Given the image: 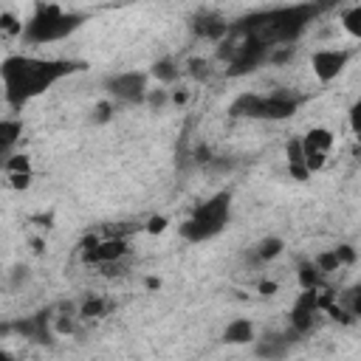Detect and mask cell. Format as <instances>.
<instances>
[{
    "label": "cell",
    "mask_w": 361,
    "mask_h": 361,
    "mask_svg": "<svg viewBox=\"0 0 361 361\" xmlns=\"http://www.w3.org/2000/svg\"><path fill=\"white\" fill-rule=\"evenodd\" d=\"M79 65L68 59H45V56H31V54H14L3 59L0 76H3V90L6 102L11 107H23L25 102L37 99L48 87H54L59 79L71 76Z\"/></svg>",
    "instance_id": "6da1fadb"
},
{
    "label": "cell",
    "mask_w": 361,
    "mask_h": 361,
    "mask_svg": "<svg viewBox=\"0 0 361 361\" xmlns=\"http://www.w3.org/2000/svg\"><path fill=\"white\" fill-rule=\"evenodd\" d=\"M316 6H285V8H271V11H259L245 17L243 23L234 25V31L240 34H254L262 42H268L271 48L279 45H290L296 42L305 28L310 25V20L316 17Z\"/></svg>",
    "instance_id": "7a4b0ae2"
},
{
    "label": "cell",
    "mask_w": 361,
    "mask_h": 361,
    "mask_svg": "<svg viewBox=\"0 0 361 361\" xmlns=\"http://www.w3.org/2000/svg\"><path fill=\"white\" fill-rule=\"evenodd\" d=\"M82 23H85V14L68 11L59 3H39L34 14L25 20L20 39H25L28 45H51L71 37L76 28H82Z\"/></svg>",
    "instance_id": "3957f363"
},
{
    "label": "cell",
    "mask_w": 361,
    "mask_h": 361,
    "mask_svg": "<svg viewBox=\"0 0 361 361\" xmlns=\"http://www.w3.org/2000/svg\"><path fill=\"white\" fill-rule=\"evenodd\" d=\"M228 217H231V195L217 192L209 200L197 203L192 214L178 226V231L186 243H209L228 226Z\"/></svg>",
    "instance_id": "277c9868"
},
{
    "label": "cell",
    "mask_w": 361,
    "mask_h": 361,
    "mask_svg": "<svg viewBox=\"0 0 361 361\" xmlns=\"http://www.w3.org/2000/svg\"><path fill=\"white\" fill-rule=\"evenodd\" d=\"M299 110V99L293 93L276 90V93H240L228 113L234 118H265V121H282L290 118Z\"/></svg>",
    "instance_id": "5b68a950"
},
{
    "label": "cell",
    "mask_w": 361,
    "mask_h": 361,
    "mask_svg": "<svg viewBox=\"0 0 361 361\" xmlns=\"http://www.w3.org/2000/svg\"><path fill=\"white\" fill-rule=\"evenodd\" d=\"M149 73L144 71H121L104 79L107 96L113 102L121 104H147V93H149Z\"/></svg>",
    "instance_id": "8992f818"
},
{
    "label": "cell",
    "mask_w": 361,
    "mask_h": 361,
    "mask_svg": "<svg viewBox=\"0 0 361 361\" xmlns=\"http://www.w3.org/2000/svg\"><path fill=\"white\" fill-rule=\"evenodd\" d=\"M127 254H130V245L118 234H113V237H90L82 245V259L90 262V265H102V268L118 265Z\"/></svg>",
    "instance_id": "52a82bcc"
},
{
    "label": "cell",
    "mask_w": 361,
    "mask_h": 361,
    "mask_svg": "<svg viewBox=\"0 0 361 361\" xmlns=\"http://www.w3.org/2000/svg\"><path fill=\"white\" fill-rule=\"evenodd\" d=\"M299 138H302V147H305V161H307L310 175L322 172L330 164V155H333V147H336L333 130H327V127H310Z\"/></svg>",
    "instance_id": "ba28073f"
},
{
    "label": "cell",
    "mask_w": 361,
    "mask_h": 361,
    "mask_svg": "<svg viewBox=\"0 0 361 361\" xmlns=\"http://www.w3.org/2000/svg\"><path fill=\"white\" fill-rule=\"evenodd\" d=\"M350 59H353V54L347 48H316L310 54V71H313V76L319 82L327 85V82L338 79L347 71Z\"/></svg>",
    "instance_id": "9c48e42d"
},
{
    "label": "cell",
    "mask_w": 361,
    "mask_h": 361,
    "mask_svg": "<svg viewBox=\"0 0 361 361\" xmlns=\"http://www.w3.org/2000/svg\"><path fill=\"white\" fill-rule=\"evenodd\" d=\"M322 296H319V288L316 290H302V296L293 302V310H290V330L293 333H307L313 324H316V316L322 310Z\"/></svg>",
    "instance_id": "30bf717a"
},
{
    "label": "cell",
    "mask_w": 361,
    "mask_h": 361,
    "mask_svg": "<svg viewBox=\"0 0 361 361\" xmlns=\"http://www.w3.org/2000/svg\"><path fill=\"white\" fill-rule=\"evenodd\" d=\"M3 175L11 189H28L31 186V161L25 155H6L3 158Z\"/></svg>",
    "instance_id": "8fae6325"
},
{
    "label": "cell",
    "mask_w": 361,
    "mask_h": 361,
    "mask_svg": "<svg viewBox=\"0 0 361 361\" xmlns=\"http://www.w3.org/2000/svg\"><path fill=\"white\" fill-rule=\"evenodd\" d=\"M223 341L231 344V347H240V344H254L257 341V327L251 319L245 316H237L231 319L226 327H223Z\"/></svg>",
    "instance_id": "7c38bea8"
},
{
    "label": "cell",
    "mask_w": 361,
    "mask_h": 361,
    "mask_svg": "<svg viewBox=\"0 0 361 361\" xmlns=\"http://www.w3.org/2000/svg\"><path fill=\"white\" fill-rule=\"evenodd\" d=\"M285 161H288L290 178H296V180H307L310 178V169H307V161H305V147H302L299 135L285 144Z\"/></svg>",
    "instance_id": "4fadbf2b"
},
{
    "label": "cell",
    "mask_w": 361,
    "mask_h": 361,
    "mask_svg": "<svg viewBox=\"0 0 361 361\" xmlns=\"http://www.w3.org/2000/svg\"><path fill=\"white\" fill-rule=\"evenodd\" d=\"M290 336H296V333L290 330L288 336L274 333V336L257 338V341H254V353L262 355V358H282V355H288V350H290Z\"/></svg>",
    "instance_id": "5bb4252c"
},
{
    "label": "cell",
    "mask_w": 361,
    "mask_h": 361,
    "mask_svg": "<svg viewBox=\"0 0 361 361\" xmlns=\"http://www.w3.org/2000/svg\"><path fill=\"white\" fill-rule=\"evenodd\" d=\"M282 251H285V240H282V237H262V240L254 245L251 254H254V259H257L259 265H268V262L279 259Z\"/></svg>",
    "instance_id": "9a60e30c"
},
{
    "label": "cell",
    "mask_w": 361,
    "mask_h": 361,
    "mask_svg": "<svg viewBox=\"0 0 361 361\" xmlns=\"http://www.w3.org/2000/svg\"><path fill=\"white\" fill-rule=\"evenodd\" d=\"M296 279H299V288H302V290H316V288H322L324 274H322V268L316 265V259H302V262L296 265Z\"/></svg>",
    "instance_id": "2e32d148"
},
{
    "label": "cell",
    "mask_w": 361,
    "mask_h": 361,
    "mask_svg": "<svg viewBox=\"0 0 361 361\" xmlns=\"http://www.w3.org/2000/svg\"><path fill=\"white\" fill-rule=\"evenodd\" d=\"M20 133H23V121L20 118H3L0 121V149H3V158L11 155Z\"/></svg>",
    "instance_id": "e0dca14e"
},
{
    "label": "cell",
    "mask_w": 361,
    "mask_h": 361,
    "mask_svg": "<svg viewBox=\"0 0 361 361\" xmlns=\"http://www.w3.org/2000/svg\"><path fill=\"white\" fill-rule=\"evenodd\" d=\"M149 76L158 82V85H175L178 82V76H180V68H178V62L175 59H158L152 68H149Z\"/></svg>",
    "instance_id": "ac0fdd59"
},
{
    "label": "cell",
    "mask_w": 361,
    "mask_h": 361,
    "mask_svg": "<svg viewBox=\"0 0 361 361\" xmlns=\"http://www.w3.org/2000/svg\"><path fill=\"white\" fill-rule=\"evenodd\" d=\"M341 28H344L353 39H358V42H361V3L347 6V8L341 11Z\"/></svg>",
    "instance_id": "d6986e66"
},
{
    "label": "cell",
    "mask_w": 361,
    "mask_h": 361,
    "mask_svg": "<svg viewBox=\"0 0 361 361\" xmlns=\"http://www.w3.org/2000/svg\"><path fill=\"white\" fill-rule=\"evenodd\" d=\"M23 20L20 17H14L11 11H3L0 14V31H3V37L6 39H14V37H23Z\"/></svg>",
    "instance_id": "ffe728a7"
},
{
    "label": "cell",
    "mask_w": 361,
    "mask_h": 361,
    "mask_svg": "<svg viewBox=\"0 0 361 361\" xmlns=\"http://www.w3.org/2000/svg\"><path fill=\"white\" fill-rule=\"evenodd\" d=\"M316 265L322 268V274H333V271H338V268H341V259H338L336 248H330V251H324V254H319V257H316Z\"/></svg>",
    "instance_id": "44dd1931"
},
{
    "label": "cell",
    "mask_w": 361,
    "mask_h": 361,
    "mask_svg": "<svg viewBox=\"0 0 361 361\" xmlns=\"http://www.w3.org/2000/svg\"><path fill=\"white\" fill-rule=\"evenodd\" d=\"M166 102H172V90H166V85L149 87V93H147V104L149 107H164Z\"/></svg>",
    "instance_id": "7402d4cb"
},
{
    "label": "cell",
    "mask_w": 361,
    "mask_h": 361,
    "mask_svg": "<svg viewBox=\"0 0 361 361\" xmlns=\"http://www.w3.org/2000/svg\"><path fill=\"white\" fill-rule=\"evenodd\" d=\"M104 307H107V302H104V299H99V296H93V299H87V302L82 305L79 316H82V319H93V316H102V313H104Z\"/></svg>",
    "instance_id": "603a6c76"
},
{
    "label": "cell",
    "mask_w": 361,
    "mask_h": 361,
    "mask_svg": "<svg viewBox=\"0 0 361 361\" xmlns=\"http://www.w3.org/2000/svg\"><path fill=\"white\" fill-rule=\"evenodd\" d=\"M347 121H350V133H353V138L361 144V99L350 107V116H347Z\"/></svg>",
    "instance_id": "cb8c5ba5"
},
{
    "label": "cell",
    "mask_w": 361,
    "mask_h": 361,
    "mask_svg": "<svg viewBox=\"0 0 361 361\" xmlns=\"http://www.w3.org/2000/svg\"><path fill=\"white\" fill-rule=\"evenodd\" d=\"M347 310H350V316H361V285H355L347 293Z\"/></svg>",
    "instance_id": "d4e9b609"
},
{
    "label": "cell",
    "mask_w": 361,
    "mask_h": 361,
    "mask_svg": "<svg viewBox=\"0 0 361 361\" xmlns=\"http://www.w3.org/2000/svg\"><path fill=\"white\" fill-rule=\"evenodd\" d=\"M113 118V102H99L96 104V116H93V121H99V124H104V121H110Z\"/></svg>",
    "instance_id": "484cf974"
},
{
    "label": "cell",
    "mask_w": 361,
    "mask_h": 361,
    "mask_svg": "<svg viewBox=\"0 0 361 361\" xmlns=\"http://www.w3.org/2000/svg\"><path fill=\"white\" fill-rule=\"evenodd\" d=\"M166 223H169V220H166L164 214H152V217L147 220V234H161V231L166 228Z\"/></svg>",
    "instance_id": "4316f807"
},
{
    "label": "cell",
    "mask_w": 361,
    "mask_h": 361,
    "mask_svg": "<svg viewBox=\"0 0 361 361\" xmlns=\"http://www.w3.org/2000/svg\"><path fill=\"white\" fill-rule=\"evenodd\" d=\"M336 254H338L341 265H350V262H355V251H353V245H336Z\"/></svg>",
    "instance_id": "83f0119b"
},
{
    "label": "cell",
    "mask_w": 361,
    "mask_h": 361,
    "mask_svg": "<svg viewBox=\"0 0 361 361\" xmlns=\"http://www.w3.org/2000/svg\"><path fill=\"white\" fill-rule=\"evenodd\" d=\"M259 293H262V296H274V293H276V282L262 279V282H259Z\"/></svg>",
    "instance_id": "f1b7e54d"
},
{
    "label": "cell",
    "mask_w": 361,
    "mask_h": 361,
    "mask_svg": "<svg viewBox=\"0 0 361 361\" xmlns=\"http://www.w3.org/2000/svg\"><path fill=\"white\" fill-rule=\"evenodd\" d=\"M189 99V93L186 90H172V104H183Z\"/></svg>",
    "instance_id": "f546056e"
}]
</instances>
